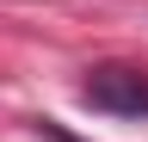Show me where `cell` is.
<instances>
[{"label": "cell", "mask_w": 148, "mask_h": 142, "mask_svg": "<svg viewBox=\"0 0 148 142\" xmlns=\"http://www.w3.org/2000/svg\"><path fill=\"white\" fill-rule=\"evenodd\" d=\"M80 99L105 117H148V74L130 62H105L80 80Z\"/></svg>", "instance_id": "obj_1"}]
</instances>
